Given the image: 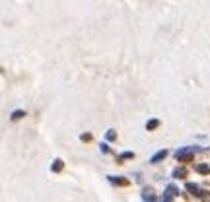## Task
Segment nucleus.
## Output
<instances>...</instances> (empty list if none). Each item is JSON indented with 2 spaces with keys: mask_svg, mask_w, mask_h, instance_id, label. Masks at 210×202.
<instances>
[{
  "mask_svg": "<svg viewBox=\"0 0 210 202\" xmlns=\"http://www.w3.org/2000/svg\"><path fill=\"white\" fill-rule=\"evenodd\" d=\"M23 117H26V111H21V109H16V111L10 115V121H14V123H16V121H20V119H23Z\"/></svg>",
  "mask_w": 210,
  "mask_h": 202,
  "instance_id": "11",
  "label": "nucleus"
},
{
  "mask_svg": "<svg viewBox=\"0 0 210 202\" xmlns=\"http://www.w3.org/2000/svg\"><path fill=\"white\" fill-rule=\"evenodd\" d=\"M107 179H109V183H111V185H119V187H128V185H131V181H128L126 177H115V175H109Z\"/></svg>",
  "mask_w": 210,
  "mask_h": 202,
  "instance_id": "3",
  "label": "nucleus"
},
{
  "mask_svg": "<svg viewBox=\"0 0 210 202\" xmlns=\"http://www.w3.org/2000/svg\"><path fill=\"white\" fill-rule=\"evenodd\" d=\"M99 152H101V154H109V152H111V148H109V146H107V144H99Z\"/></svg>",
  "mask_w": 210,
  "mask_h": 202,
  "instance_id": "15",
  "label": "nucleus"
},
{
  "mask_svg": "<svg viewBox=\"0 0 210 202\" xmlns=\"http://www.w3.org/2000/svg\"><path fill=\"white\" fill-rule=\"evenodd\" d=\"M195 169H197V173H200V175H210L208 163H198V165H195Z\"/></svg>",
  "mask_w": 210,
  "mask_h": 202,
  "instance_id": "9",
  "label": "nucleus"
},
{
  "mask_svg": "<svg viewBox=\"0 0 210 202\" xmlns=\"http://www.w3.org/2000/svg\"><path fill=\"white\" fill-rule=\"evenodd\" d=\"M105 138H107V140H109V142H113V140H115V138H117V132L113 130V128H109V130L105 132Z\"/></svg>",
  "mask_w": 210,
  "mask_h": 202,
  "instance_id": "13",
  "label": "nucleus"
},
{
  "mask_svg": "<svg viewBox=\"0 0 210 202\" xmlns=\"http://www.w3.org/2000/svg\"><path fill=\"white\" fill-rule=\"evenodd\" d=\"M197 198H204V200H210V192H208V190H200Z\"/></svg>",
  "mask_w": 210,
  "mask_h": 202,
  "instance_id": "16",
  "label": "nucleus"
},
{
  "mask_svg": "<svg viewBox=\"0 0 210 202\" xmlns=\"http://www.w3.org/2000/svg\"><path fill=\"white\" fill-rule=\"evenodd\" d=\"M62 169H64V161H62L60 157H57V159L52 161V165H51V171L52 173H60Z\"/></svg>",
  "mask_w": 210,
  "mask_h": 202,
  "instance_id": "7",
  "label": "nucleus"
},
{
  "mask_svg": "<svg viewBox=\"0 0 210 202\" xmlns=\"http://www.w3.org/2000/svg\"><path fill=\"white\" fill-rule=\"evenodd\" d=\"M158 126H160V119H150L146 123V130H156Z\"/></svg>",
  "mask_w": 210,
  "mask_h": 202,
  "instance_id": "12",
  "label": "nucleus"
},
{
  "mask_svg": "<svg viewBox=\"0 0 210 202\" xmlns=\"http://www.w3.org/2000/svg\"><path fill=\"white\" fill-rule=\"evenodd\" d=\"M142 200H156V196H154V189L152 187H146V189H142Z\"/></svg>",
  "mask_w": 210,
  "mask_h": 202,
  "instance_id": "8",
  "label": "nucleus"
},
{
  "mask_svg": "<svg viewBox=\"0 0 210 202\" xmlns=\"http://www.w3.org/2000/svg\"><path fill=\"white\" fill-rule=\"evenodd\" d=\"M126 159H134V152H123L121 156H117V163L121 165L123 161H126Z\"/></svg>",
  "mask_w": 210,
  "mask_h": 202,
  "instance_id": "10",
  "label": "nucleus"
},
{
  "mask_svg": "<svg viewBox=\"0 0 210 202\" xmlns=\"http://www.w3.org/2000/svg\"><path fill=\"white\" fill-rule=\"evenodd\" d=\"M80 140H82V142H92V134H90V132H82V134H80Z\"/></svg>",
  "mask_w": 210,
  "mask_h": 202,
  "instance_id": "14",
  "label": "nucleus"
},
{
  "mask_svg": "<svg viewBox=\"0 0 210 202\" xmlns=\"http://www.w3.org/2000/svg\"><path fill=\"white\" fill-rule=\"evenodd\" d=\"M171 175H173V179H187V177H189V171L185 169V167H175Z\"/></svg>",
  "mask_w": 210,
  "mask_h": 202,
  "instance_id": "5",
  "label": "nucleus"
},
{
  "mask_svg": "<svg viewBox=\"0 0 210 202\" xmlns=\"http://www.w3.org/2000/svg\"><path fill=\"white\" fill-rule=\"evenodd\" d=\"M185 190H187V192H191L193 196H198L200 187H198V185H195V183H185Z\"/></svg>",
  "mask_w": 210,
  "mask_h": 202,
  "instance_id": "6",
  "label": "nucleus"
},
{
  "mask_svg": "<svg viewBox=\"0 0 210 202\" xmlns=\"http://www.w3.org/2000/svg\"><path fill=\"white\" fill-rule=\"evenodd\" d=\"M195 150L197 148H191V146H187V148H181V150H177L173 156H175V159L181 163H191L193 159H195Z\"/></svg>",
  "mask_w": 210,
  "mask_h": 202,
  "instance_id": "1",
  "label": "nucleus"
},
{
  "mask_svg": "<svg viewBox=\"0 0 210 202\" xmlns=\"http://www.w3.org/2000/svg\"><path fill=\"white\" fill-rule=\"evenodd\" d=\"M177 196H179V189L175 185H167V187H165V190H164V200L165 202L173 200V198H177Z\"/></svg>",
  "mask_w": 210,
  "mask_h": 202,
  "instance_id": "2",
  "label": "nucleus"
},
{
  "mask_svg": "<svg viewBox=\"0 0 210 202\" xmlns=\"http://www.w3.org/2000/svg\"><path fill=\"white\" fill-rule=\"evenodd\" d=\"M167 156H169V152H167V150H160V152H156V154L150 157V163H160V161H164Z\"/></svg>",
  "mask_w": 210,
  "mask_h": 202,
  "instance_id": "4",
  "label": "nucleus"
}]
</instances>
